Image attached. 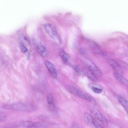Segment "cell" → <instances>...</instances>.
<instances>
[{
  "label": "cell",
  "instance_id": "52a82bcc",
  "mask_svg": "<svg viewBox=\"0 0 128 128\" xmlns=\"http://www.w3.org/2000/svg\"><path fill=\"white\" fill-rule=\"evenodd\" d=\"M109 63L110 66L116 71V72L121 74V69L117 62L113 60H109Z\"/></svg>",
  "mask_w": 128,
  "mask_h": 128
},
{
  "label": "cell",
  "instance_id": "4fadbf2b",
  "mask_svg": "<svg viewBox=\"0 0 128 128\" xmlns=\"http://www.w3.org/2000/svg\"><path fill=\"white\" fill-rule=\"evenodd\" d=\"M20 46L22 52L25 54L28 59L29 60L30 58V55L27 48L24 44L22 42L20 43Z\"/></svg>",
  "mask_w": 128,
  "mask_h": 128
},
{
  "label": "cell",
  "instance_id": "5bb4252c",
  "mask_svg": "<svg viewBox=\"0 0 128 128\" xmlns=\"http://www.w3.org/2000/svg\"><path fill=\"white\" fill-rule=\"evenodd\" d=\"M59 54L64 62H66L68 61V56L63 50L62 49L60 50Z\"/></svg>",
  "mask_w": 128,
  "mask_h": 128
},
{
  "label": "cell",
  "instance_id": "30bf717a",
  "mask_svg": "<svg viewBox=\"0 0 128 128\" xmlns=\"http://www.w3.org/2000/svg\"><path fill=\"white\" fill-rule=\"evenodd\" d=\"M114 74L116 78L120 83L124 84H128V81L122 77L121 74L115 72H114Z\"/></svg>",
  "mask_w": 128,
  "mask_h": 128
},
{
  "label": "cell",
  "instance_id": "7a4b0ae2",
  "mask_svg": "<svg viewBox=\"0 0 128 128\" xmlns=\"http://www.w3.org/2000/svg\"><path fill=\"white\" fill-rule=\"evenodd\" d=\"M44 27L47 33L52 38L56 43L58 45H60L62 43V40L55 28L49 23L46 24Z\"/></svg>",
  "mask_w": 128,
  "mask_h": 128
},
{
  "label": "cell",
  "instance_id": "603a6c76",
  "mask_svg": "<svg viewBox=\"0 0 128 128\" xmlns=\"http://www.w3.org/2000/svg\"><path fill=\"white\" fill-rule=\"evenodd\" d=\"M2 111L0 110V114L2 113Z\"/></svg>",
  "mask_w": 128,
  "mask_h": 128
},
{
  "label": "cell",
  "instance_id": "6da1fadb",
  "mask_svg": "<svg viewBox=\"0 0 128 128\" xmlns=\"http://www.w3.org/2000/svg\"><path fill=\"white\" fill-rule=\"evenodd\" d=\"M3 107L6 110L25 112H31L34 110L33 108L25 104L21 103L6 104L3 106Z\"/></svg>",
  "mask_w": 128,
  "mask_h": 128
},
{
  "label": "cell",
  "instance_id": "ffe728a7",
  "mask_svg": "<svg viewBox=\"0 0 128 128\" xmlns=\"http://www.w3.org/2000/svg\"><path fill=\"white\" fill-rule=\"evenodd\" d=\"M73 68L76 72L78 74H80L81 72V71L79 68L77 66H74Z\"/></svg>",
  "mask_w": 128,
  "mask_h": 128
},
{
  "label": "cell",
  "instance_id": "ba28073f",
  "mask_svg": "<svg viewBox=\"0 0 128 128\" xmlns=\"http://www.w3.org/2000/svg\"><path fill=\"white\" fill-rule=\"evenodd\" d=\"M88 113H86L84 114V118L86 124L89 126L94 127L92 122L94 119Z\"/></svg>",
  "mask_w": 128,
  "mask_h": 128
},
{
  "label": "cell",
  "instance_id": "e0dca14e",
  "mask_svg": "<svg viewBox=\"0 0 128 128\" xmlns=\"http://www.w3.org/2000/svg\"><path fill=\"white\" fill-rule=\"evenodd\" d=\"M47 100L48 104L54 103L53 96L52 94L50 93L48 95L47 97Z\"/></svg>",
  "mask_w": 128,
  "mask_h": 128
},
{
  "label": "cell",
  "instance_id": "8fae6325",
  "mask_svg": "<svg viewBox=\"0 0 128 128\" xmlns=\"http://www.w3.org/2000/svg\"><path fill=\"white\" fill-rule=\"evenodd\" d=\"M38 53L42 56L45 57L47 55V51L45 47L42 45H40L37 47Z\"/></svg>",
  "mask_w": 128,
  "mask_h": 128
},
{
  "label": "cell",
  "instance_id": "2e32d148",
  "mask_svg": "<svg viewBox=\"0 0 128 128\" xmlns=\"http://www.w3.org/2000/svg\"><path fill=\"white\" fill-rule=\"evenodd\" d=\"M92 124L94 127L96 128H104L94 118L93 120Z\"/></svg>",
  "mask_w": 128,
  "mask_h": 128
},
{
  "label": "cell",
  "instance_id": "44dd1931",
  "mask_svg": "<svg viewBox=\"0 0 128 128\" xmlns=\"http://www.w3.org/2000/svg\"><path fill=\"white\" fill-rule=\"evenodd\" d=\"M7 118L5 116L0 115V123L6 121Z\"/></svg>",
  "mask_w": 128,
  "mask_h": 128
},
{
  "label": "cell",
  "instance_id": "277c9868",
  "mask_svg": "<svg viewBox=\"0 0 128 128\" xmlns=\"http://www.w3.org/2000/svg\"><path fill=\"white\" fill-rule=\"evenodd\" d=\"M91 112L93 116L100 121L104 126L106 127L108 126V123L107 120L99 111L96 109L93 108L91 110Z\"/></svg>",
  "mask_w": 128,
  "mask_h": 128
},
{
  "label": "cell",
  "instance_id": "ac0fdd59",
  "mask_svg": "<svg viewBox=\"0 0 128 128\" xmlns=\"http://www.w3.org/2000/svg\"><path fill=\"white\" fill-rule=\"evenodd\" d=\"M92 89L94 92L97 94H100L102 91V89L96 87H92Z\"/></svg>",
  "mask_w": 128,
  "mask_h": 128
},
{
  "label": "cell",
  "instance_id": "5b68a950",
  "mask_svg": "<svg viewBox=\"0 0 128 128\" xmlns=\"http://www.w3.org/2000/svg\"><path fill=\"white\" fill-rule=\"evenodd\" d=\"M85 62L90 70L94 74L99 76H102L101 72L92 62L88 59Z\"/></svg>",
  "mask_w": 128,
  "mask_h": 128
},
{
  "label": "cell",
  "instance_id": "9a60e30c",
  "mask_svg": "<svg viewBox=\"0 0 128 128\" xmlns=\"http://www.w3.org/2000/svg\"><path fill=\"white\" fill-rule=\"evenodd\" d=\"M32 126L35 128H46L47 125L45 123L40 122H36L32 123Z\"/></svg>",
  "mask_w": 128,
  "mask_h": 128
},
{
  "label": "cell",
  "instance_id": "d6986e66",
  "mask_svg": "<svg viewBox=\"0 0 128 128\" xmlns=\"http://www.w3.org/2000/svg\"><path fill=\"white\" fill-rule=\"evenodd\" d=\"M49 109L51 111H54L55 109V106L54 104H48Z\"/></svg>",
  "mask_w": 128,
  "mask_h": 128
},
{
  "label": "cell",
  "instance_id": "3957f363",
  "mask_svg": "<svg viewBox=\"0 0 128 128\" xmlns=\"http://www.w3.org/2000/svg\"><path fill=\"white\" fill-rule=\"evenodd\" d=\"M67 88L68 90L71 93L88 102H93V99L90 96L75 87L71 86H69L67 87Z\"/></svg>",
  "mask_w": 128,
  "mask_h": 128
},
{
  "label": "cell",
  "instance_id": "7c38bea8",
  "mask_svg": "<svg viewBox=\"0 0 128 128\" xmlns=\"http://www.w3.org/2000/svg\"><path fill=\"white\" fill-rule=\"evenodd\" d=\"M118 100L119 102L124 108L126 111L127 112L128 110L127 101L123 98L120 96L118 97Z\"/></svg>",
  "mask_w": 128,
  "mask_h": 128
},
{
  "label": "cell",
  "instance_id": "9c48e42d",
  "mask_svg": "<svg viewBox=\"0 0 128 128\" xmlns=\"http://www.w3.org/2000/svg\"><path fill=\"white\" fill-rule=\"evenodd\" d=\"M84 72L85 75L92 80L95 82L98 80L96 76L90 70H85L84 71Z\"/></svg>",
  "mask_w": 128,
  "mask_h": 128
},
{
  "label": "cell",
  "instance_id": "cb8c5ba5",
  "mask_svg": "<svg viewBox=\"0 0 128 128\" xmlns=\"http://www.w3.org/2000/svg\"></svg>",
  "mask_w": 128,
  "mask_h": 128
},
{
  "label": "cell",
  "instance_id": "7402d4cb",
  "mask_svg": "<svg viewBox=\"0 0 128 128\" xmlns=\"http://www.w3.org/2000/svg\"><path fill=\"white\" fill-rule=\"evenodd\" d=\"M38 118L40 119L43 120H46L48 118L47 117L43 115H41L39 116Z\"/></svg>",
  "mask_w": 128,
  "mask_h": 128
},
{
  "label": "cell",
  "instance_id": "8992f818",
  "mask_svg": "<svg viewBox=\"0 0 128 128\" xmlns=\"http://www.w3.org/2000/svg\"><path fill=\"white\" fill-rule=\"evenodd\" d=\"M44 64L52 77L54 78H56L57 77V73L54 66L48 60L45 61Z\"/></svg>",
  "mask_w": 128,
  "mask_h": 128
}]
</instances>
